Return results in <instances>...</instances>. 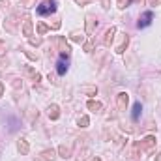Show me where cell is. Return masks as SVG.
Returning <instances> with one entry per match:
<instances>
[{
    "label": "cell",
    "mask_w": 161,
    "mask_h": 161,
    "mask_svg": "<svg viewBox=\"0 0 161 161\" xmlns=\"http://www.w3.org/2000/svg\"><path fill=\"white\" fill-rule=\"evenodd\" d=\"M4 53H6V43L0 41V54H4Z\"/></svg>",
    "instance_id": "f1b7e54d"
},
{
    "label": "cell",
    "mask_w": 161,
    "mask_h": 161,
    "mask_svg": "<svg viewBox=\"0 0 161 161\" xmlns=\"http://www.w3.org/2000/svg\"><path fill=\"white\" fill-rule=\"evenodd\" d=\"M92 161H101V159H99V158H94V159H92Z\"/></svg>",
    "instance_id": "836d02e7"
},
{
    "label": "cell",
    "mask_w": 161,
    "mask_h": 161,
    "mask_svg": "<svg viewBox=\"0 0 161 161\" xmlns=\"http://www.w3.org/2000/svg\"><path fill=\"white\" fill-rule=\"evenodd\" d=\"M17 150H19V152L23 154V156H26V154L30 152V144H28V141L21 137V139L17 141Z\"/></svg>",
    "instance_id": "ba28073f"
},
{
    "label": "cell",
    "mask_w": 161,
    "mask_h": 161,
    "mask_svg": "<svg viewBox=\"0 0 161 161\" xmlns=\"http://www.w3.org/2000/svg\"><path fill=\"white\" fill-rule=\"evenodd\" d=\"M101 4H103V8H105V9H109V8H111V4H109V0H101Z\"/></svg>",
    "instance_id": "f546056e"
},
{
    "label": "cell",
    "mask_w": 161,
    "mask_h": 161,
    "mask_svg": "<svg viewBox=\"0 0 161 161\" xmlns=\"http://www.w3.org/2000/svg\"><path fill=\"white\" fill-rule=\"evenodd\" d=\"M114 34H116V28H114V26H111V28L105 32V38H103V45H105V47H109V45L113 43V40H114Z\"/></svg>",
    "instance_id": "9c48e42d"
},
{
    "label": "cell",
    "mask_w": 161,
    "mask_h": 161,
    "mask_svg": "<svg viewBox=\"0 0 161 161\" xmlns=\"http://www.w3.org/2000/svg\"><path fill=\"white\" fill-rule=\"evenodd\" d=\"M25 71H26V73L32 77V80H34V82H40V80H41V75L38 73V71H34L30 66H26V68H25Z\"/></svg>",
    "instance_id": "ac0fdd59"
},
{
    "label": "cell",
    "mask_w": 161,
    "mask_h": 161,
    "mask_svg": "<svg viewBox=\"0 0 161 161\" xmlns=\"http://www.w3.org/2000/svg\"><path fill=\"white\" fill-rule=\"evenodd\" d=\"M23 34L25 36H32V21H30V17H26L25 25H23Z\"/></svg>",
    "instance_id": "2e32d148"
},
{
    "label": "cell",
    "mask_w": 161,
    "mask_h": 161,
    "mask_svg": "<svg viewBox=\"0 0 161 161\" xmlns=\"http://www.w3.org/2000/svg\"><path fill=\"white\" fill-rule=\"evenodd\" d=\"M30 43H32V45H40L41 38H30Z\"/></svg>",
    "instance_id": "484cf974"
},
{
    "label": "cell",
    "mask_w": 161,
    "mask_h": 161,
    "mask_svg": "<svg viewBox=\"0 0 161 161\" xmlns=\"http://www.w3.org/2000/svg\"><path fill=\"white\" fill-rule=\"evenodd\" d=\"M77 124H79V127H88V124H90V120H88V116H79V120H77Z\"/></svg>",
    "instance_id": "ffe728a7"
},
{
    "label": "cell",
    "mask_w": 161,
    "mask_h": 161,
    "mask_svg": "<svg viewBox=\"0 0 161 161\" xmlns=\"http://www.w3.org/2000/svg\"><path fill=\"white\" fill-rule=\"evenodd\" d=\"M156 161H161V154H159V156H158V158H156Z\"/></svg>",
    "instance_id": "d6a6232c"
},
{
    "label": "cell",
    "mask_w": 161,
    "mask_h": 161,
    "mask_svg": "<svg viewBox=\"0 0 161 161\" xmlns=\"http://www.w3.org/2000/svg\"><path fill=\"white\" fill-rule=\"evenodd\" d=\"M28 58H32V60H38V54H34V53H30V51H23Z\"/></svg>",
    "instance_id": "cb8c5ba5"
},
{
    "label": "cell",
    "mask_w": 161,
    "mask_h": 161,
    "mask_svg": "<svg viewBox=\"0 0 161 161\" xmlns=\"http://www.w3.org/2000/svg\"><path fill=\"white\" fill-rule=\"evenodd\" d=\"M47 30H49V26H47V25H43V23H38V32H40V36H43Z\"/></svg>",
    "instance_id": "44dd1931"
},
{
    "label": "cell",
    "mask_w": 161,
    "mask_h": 161,
    "mask_svg": "<svg viewBox=\"0 0 161 161\" xmlns=\"http://www.w3.org/2000/svg\"><path fill=\"white\" fill-rule=\"evenodd\" d=\"M96 26H97V19H96L94 15H86V34H88V36L94 34Z\"/></svg>",
    "instance_id": "52a82bcc"
},
{
    "label": "cell",
    "mask_w": 161,
    "mask_h": 161,
    "mask_svg": "<svg viewBox=\"0 0 161 161\" xmlns=\"http://www.w3.org/2000/svg\"><path fill=\"white\" fill-rule=\"evenodd\" d=\"M92 49H94V41L92 40L86 41V43H84V51H86V53H92Z\"/></svg>",
    "instance_id": "7402d4cb"
},
{
    "label": "cell",
    "mask_w": 161,
    "mask_h": 161,
    "mask_svg": "<svg viewBox=\"0 0 161 161\" xmlns=\"http://www.w3.org/2000/svg\"><path fill=\"white\" fill-rule=\"evenodd\" d=\"M80 92L86 94V96H96L97 94V86H94V84H82L80 86Z\"/></svg>",
    "instance_id": "7c38bea8"
},
{
    "label": "cell",
    "mask_w": 161,
    "mask_h": 161,
    "mask_svg": "<svg viewBox=\"0 0 161 161\" xmlns=\"http://www.w3.org/2000/svg\"><path fill=\"white\" fill-rule=\"evenodd\" d=\"M152 19H154V13H152V11H144V13H142V17L139 19L137 26H139V28H146V26H150Z\"/></svg>",
    "instance_id": "277c9868"
},
{
    "label": "cell",
    "mask_w": 161,
    "mask_h": 161,
    "mask_svg": "<svg viewBox=\"0 0 161 161\" xmlns=\"http://www.w3.org/2000/svg\"><path fill=\"white\" fill-rule=\"evenodd\" d=\"M86 107H88L90 111H94V113H99V111L103 109V105H101L99 101H94V99H90V101L86 103Z\"/></svg>",
    "instance_id": "9a60e30c"
},
{
    "label": "cell",
    "mask_w": 161,
    "mask_h": 161,
    "mask_svg": "<svg viewBox=\"0 0 161 161\" xmlns=\"http://www.w3.org/2000/svg\"><path fill=\"white\" fill-rule=\"evenodd\" d=\"M2 92H4V84L0 82V96H2Z\"/></svg>",
    "instance_id": "4dcf8cb0"
},
{
    "label": "cell",
    "mask_w": 161,
    "mask_h": 161,
    "mask_svg": "<svg viewBox=\"0 0 161 161\" xmlns=\"http://www.w3.org/2000/svg\"><path fill=\"white\" fill-rule=\"evenodd\" d=\"M127 103H129V96H127L125 92H120V94L116 96V107H118V111H125Z\"/></svg>",
    "instance_id": "5b68a950"
},
{
    "label": "cell",
    "mask_w": 161,
    "mask_h": 161,
    "mask_svg": "<svg viewBox=\"0 0 161 161\" xmlns=\"http://www.w3.org/2000/svg\"><path fill=\"white\" fill-rule=\"evenodd\" d=\"M71 41H75V43H82V41H84V36L79 34V32H73V34H71Z\"/></svg>",
    "instance_id": "d6986e66"
},
{
    "label": "cell",
    "mask_w": 161,
    "mask_h": 161,
    "mask_svg": "<svg viewBox=\"0 0 161 161\" xmlns=\"http://www.w3.org/2000/svg\"><path fill=\"white\" fill-rule=\"evenodd\" d=\"M131 2H133V0H118V8L124 9V8H127V4H131Z\"/></svg>",
    "instance_id": "603a6c76"
},
{
    "label": "cell",
    "mask_w": 161,
    "mask_h": 161,
    "mask_svg": "<svg viewBox=\"0 0 161 161\" xmlns=\"http://www.w3.org/2000/svg\"><path fill=\"white\" fill-rule=\"evenodd\" d=\"M135 2H137V4H141V6L144 4V0H135Z\"/></svg>",
    "instance_id": "1f68e13d"
},
{
    "label": "cell",
    "mask_w": 161,
    "mask_h": 161,
    "mask_svg": "<svg viewBox=\"0 0 161 161\" xmlns=\"http://www.w3.org/2000/svg\"><path fill=\"white\" fill-rule=\"evenodd\" d=\"M71 150H73L71 144H68V146H66V144L58 146V154H60V158H64V159H66V158H71Z\"/></svg>",
    "instance_id": "4fadbf2b"
},
{
    "label": "cell",
    "mask_w": 161,
    "mask_h": 161,
    "mask_svg": "<svg viewBox=\"0 0 161 161\" xmlns=\"http://www.w3.org/2000/svg\"><path fill=\"white\" fill-rule=\"evenodd\" d=\"M56 11V0H45L41 6H38V13L40 15H51Z\"/></svg>",
    "instance_id": "6da1fadb"
},
{
    "label": "cell",
    "mask_w": 161,
    "mask_h": 161,
    "mask_svg": "<svg viewBox=\"0 0 161 161\" xmlns=\"http://www.w3.org/2000/svg\"><path fill=\"white\" fill-rule=\"evenodd\" d=\"M127 45H129V36H127V34H124V38H122V43L118 45V47H116V53H118V54H122V53L127 49Z\"/></svg>",
    "instance_id": "5bb4252c"
},
{
    "label": "cell",
    "mask_w": 161,
    "mask_h": 161,
    "mask_svg": "<svg viewBox=\"0 0 161 161\" xmlns=\"http://www.w3.org/2000/svg\"><path fill=\"white\" fill-rule=\"evenodd\" d=\"M0 8L2 9H8L9 8V0H0Z\"/></svg>",
    "instance_id": "d4e9b609"
},
{
    "label": "cell",
    "mask_w": 161,
    "mask_h": 161,
    "mask_svg": "<svg viewBox=\"0 0 161 161\" xmlns=\"http://www.w3.org/2000/svg\"><path fill=\"white\" fill-rule=\"evenodd\" d=\"M141 111H142V105H141V101H137V103L133 105V113H131V118H133V120H139V116H141Z\"/></svg>",
    "instance_id": "e0dca14e"
},
{
    "label": "cell",
    "mask_w": 161,
    "mask_h": 161,
    "mask_svg": "<svg viewBox=\"0 0 161 161\" xmlns=\"http://www.w3.org/2000/svg\"><path fill=\"white\" fill-rule=\"evenodd\" d=\"M75 2H77L79 6H86V4H90L92 0H75Z\"/></svg>",
    "instance_id": "4316f807"
},
{
    "label": "cell",
    "mask_w": 161,
    "mask_h": 161,
    "mask_svg": "<svg viewBox=\"0 0 161 161\" xmlns=\"http://www.w3.org/2000/svg\"><path fill=\"white\" fill-rule=\"evenodd\" d=\"M47 113H49V118H51V120H58V118H60V109H58V105H54V103L47 107Z\"/></svg>",
    "instance_id": "30bf717a"
},
{
    "label": "cell",
    "mask_w": 161,
    "mask_h": 161,
    "mask_svg": "<svg viewBox=\"0 0 161 161\" xmlns=\"http://www.w3.org/2000/svg\"><path fill=\"white\" fill-rule=\"evenodd\" d=\"M150 6H161V0H148Z\"/></svg>",
    "instance_id": "83f0119b"
},
{
    "label": "cell",
    "mask_w": 161,
    "mask_h": 161,
    "mask_svg": "<svg viewBox=\"0 0 161 161\" xmlns=\"http://www.w3.org/2000/svg\"><path fill=\"white\" fill-rule=\"evenodd\" d=\"M56 158V150L54 148H49V150H43L41 152V158H36L34 161H53Z\"/></svg>",
    "instance_id": "8992f818"
},
{
    "label": "cell",
    "mask_w": 161,
    "mask_h": 161,
    "mask_svg": "<svg viewBox=\"0 0 161 161\" xmlns=\"http://www.w3.org/2000/svg\"><path fill=\"white\" fill-rule=\"evenodd\" d=\"M137 144H139L141 152H152L154 146H156V137H154V135H148V137H144V141H141V142H137Z\"/></svg>",
    "instance_id": "7a4b0ae2"
},
{
    "label": "cell",
    "mask_w": 161,
    "mask_h": 161,
    "mask_svg": "<svg viewBox=\"0 0 161 161\" xmlns=\"http://www.w3.org/2000/svg\"><path fill=\"white\" fill-rule=\"evenodd\" d=\"M68 66H69L68 56H66V54H60V58H58V62H56V73H58V75H66Z\"/></svg>",
    "instance_id": "3957f363"
},
{
    "label": "cell",
    "mask_w": 161,
    "mask_h": 161,
    "mask_svg": "<svg viewBox=\"0 0 161 161\" xmlns=\"http://www.w3.org/2000/svg\"><path fill=\"white\" fill-rule=\"evenodd\" d=\"M56 43H58V47H60V53L66 54V56H69L71 49H69V45L66 43V40H64V38H56Z\"/></svg>",
    "instance_id": "8fae6325"
}]
</instances>
